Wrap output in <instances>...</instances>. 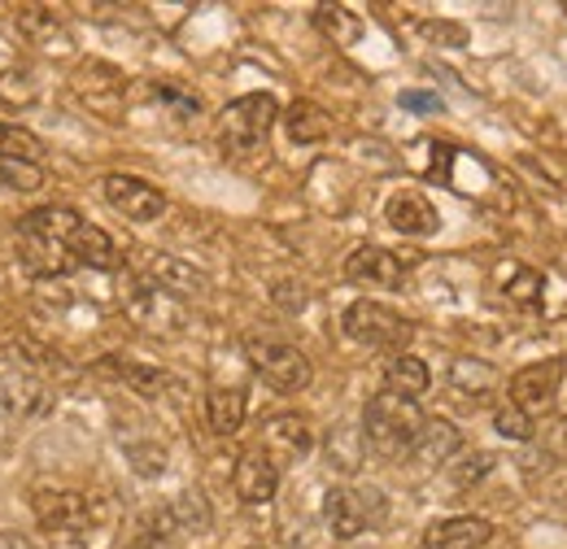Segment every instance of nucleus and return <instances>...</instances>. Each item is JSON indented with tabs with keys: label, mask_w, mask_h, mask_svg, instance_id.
<instances>
[{
	"label": "nucleus",
	"mask_w": 567,
	"mask_h": 549,
	"mask_svg": "<svg viewBox=\"0 0 567 549\" xmlns=\"http://www.w3.org/2000/svg\"><path fill=\"white\" fill-rule=\"evenodd\" d=\"M420 432H424V411H420V402H411V397L375 393V397L367 402V411H362V436H367V445H371L375 454H384V458L411 454L415 441H420Z\"/></svg>",
	"instance_id": "obj_1"
},
{
	"label": "nucleus",
	"mask_w": 567,
	"mask_h": 549,
	"mask_svg": "<svg viewBox=\"0 0 567 549\" xmlns=\"http://www.w3.org/2000/svg\"><path fill=\"white\" fill-rule=\"evenodd\" d=\"M276 118H280L276 96H267V92L240 96V101H231V105L218 114V139H223L227 153H254V148L267 144Z\"/></svg>",
	"instance_id": "obj_2"
},
{
	"label": "nucleus",
	"mask_w": 567,
	"mask_h": 549,
	"mask_svg": "<svg viewBox=\"0 0 567 549\" xmlns=\"http://www.w3.org/2000/svg\"><path fill=\"white\" fill-rule=\"evenodd\" d=\"M341 328H346L350 341L367 344V349H398V353L415 336L411 319H402L398 310H389V305H380V301H354V305L341 314Z\"/></svg>",
	"instance_id": "obj_3"
},
{
	"label": "nucleus",
	"mask_w": 567,
	"mask_h": 549,
	"mask_svg": "<svg viewBox=\"0 0 567 549\" xmlns=\"http://www.w3.org/2000/svg\"><path fill=\"white\" fill-rule=\"evenodd\" d=\"M245 358H249V366L262 375V384H271L276 393H301V389H310V358L301 353V349H292V344L284 341H245Z\"/></svg>",
	"instance_id": "obj_4"
},
{
	"label": "nucleus",
	"mask_w": 567,
	"mask_h": 549,
	"mask_svg": "<svg viewBox=\"0 0 567 549\" xmlns=\"http://www.w3.org/2000/svg\"><path fill=\"white\" fill-rule=\"evenodd\" d=\"M564 358H546V362H528L524 371H515L511 380V406L528 418L555 411L559 384H564Z\"/></svg>",
	"instance_id": "obj_5"
},
{
	"label": "nucleus",
	"mask_w": 567,
	"mask_h": 549,
	"mask_svg": "<svg viewBox=\"0 0 567 549\" xmlns=\"http://www.w3.org/2000/svg\"><path fill=\"white\" fill-rule=\"evenodd\" d=\"M127 314H132L136 328L162 332V336H175V332H184V323H188L184 301L171 297V292H162V288H153V283H136V288L127 292Z\"/></svg>",
	"instance_id": "obj_6"
},
{
	"label": "nucleus",
	"mask_w": 567,
	"mask_h": 549,
	"mask_svg": "<svg viewBox=\"0 0 567 549\" xmlns=\"http://www.w3.org/2000/svg\"><path fill=\"white\" fill-rule=\"evenodd\" d=\"M31 510L49 532H87L92 528V501L74 488H35Z\"/></svg>",
	"instance_id": "obj_7"
},
{
	"label": "nucleus",
	"mask_w": 567,
	"mask_h": 549,
	"mask_svg": "<svg viewBox=\"0 0 567 549\" xmlns=\"http://www.w3.org/2000/svg\"><path fill=\"white\" fill-rule=\"evenodd\" d=\"M101 197L132 222H157L166 214L162 188H153L148 179H136V175H105L101 179Z\"/></svg>",
	"instance_id": "obj_8"
},
{
	"label": "nucleus",
	"mask_w": 567,
	"mask_h": 549,
	"mask_svg": "<svg viewBox=\"0 0 567 549\" xmlns=\"http://www.w3.org/2000/svg\"><path fill=\"white\" fill-rule=\"evenodd\" d=\"M346 279L358 288H380V292H393L406 283V267L398 253L380 249V245H358L354 253L346 258Z\"/></svg>",
	"instance_id": "obj_9"
},
{
	"label": "nucleus",
	"mask_w": 567,
	"mask_h": 549,
	"mask_svg": "<svg viewBox=\"0 0 567 549\" xmlns=\"http://www.w3.org/2000/svg\"><path fill=\"white\" fill-rule=\"evenodd\" d=\"M310 445H315V432H310V418H301V414H292V411L271 414V418L262 423V454H267L276 467L306 458Z\"/></svg>",
	"instance_id": "obj_10"
},
{
	"label": "nucleus",
	"mask_w": 567,
	"mask_h": 549,
	"mask_svg": "<svg viewBox=\"0 0 567 549\" xmlns=\"http://www.w3.org/2000/svg\"><path fill=\"white\" fill-rule=\"evenodd\" d=\"M18 262L35 279H58V274H66L74 267L71 249L62 240H53L44 231H27V227H18Z\"/></svg>",
	"instance_id": "obj_11"
},
{
	"label": "nucleus",
	"mask_w": 567,
	"mask_h": 549,
	"mask_svg": "<svg viewBox=\"0 0 567 549\" xmlns=\"http://www.w3.org/2000/svg\"><path fill=\"white\" fill-rule=\"evenodd\" d=\"M231 488L245 506H267L280 493V467L262 454V449H245L236 472H231Z\"/></svg>",
	"instance_id": "obj_12"
},
{
	"label": "nucleus",
	"mask_w": 567,
	"mask_h": 549,
	"mask_svg": "<svg viewBox=\"0 0 567 549\" xmlns=\"http://www.w3.org/2000/svg\"><path fill=\"white\" fill-rule=\"evenodd\" d=\"M489 541H494V524L481 515L436 519L424 532V549H485Z\"/></svg>",
	"instance_id": "obj_13"
},
{
	"label": "nucleus",
	"mask_w": 567,
	"mask_h": 549,
	"mask_svg": "<svg viewBox=\"0 0 567 549\" xmlns=\"http://www.w3.org/2000/svg\"><path fill=\"white\" fill-rule=\"evenodd\" d=\"M384 222H389L393 231H402V236H432V231L441 227V214H436V206L427 201L424 193L402 188V193H393V197H389V206H384Z\"/></svg>",
	"instance_id": "obj_14"
},
{
	"label": "nucleus",
	"mask_w": 567,
	"mask_h": 549,
	"mask_svg": "<svg viewBox=\"0 0 567 549\" xmlns=\"http://www.w3.org/2000/svg\"><path fill=\"white\" fill-rule=\"evenodd\" d=\"M141 271L153 288L171 292V297H193V292H206V274L193 271L188 262L171 258V253H141Z\"/></svg>",
	"instance_id": "obj_15"
},
{
	"label": "nucleus",
	"mask_w": 567,
	"mask_h": 549,
	"mask_svg": "<svg viewBox=\"0 0 567 549\" xmlns=\"http://www.w3.org/2000/svg\"><path fill=\"white\" fill-rule=\"evenodd\" d=\"M323 519L332 528L337 541H354L367 532L371 524V510H367V493H354V488H332L323 497Z\"/></svg>",
	"instance_id": "obj_16"
},
{
	"label": "nucleus",
	"mask_w": 567,
	"mask_h": 549,
	"mask_svg": "<svg viewBox=\"0 0 567 549\" xmlns=\"http://www.w3.org/2000/svg\"><path fill=\"white\" fill-rule=\"evenodd\" d=\"M458 449H463V436H458V427L450 418H424V432H420L411 458L424 463V467H445Z\"/></svg>",
	"instance_id": "obj_17"
},
{
	"label": "nucleus",
	"mask_w": 567,
	"mask_h": 549,
	"mask_svg": "<svg viewBox=\"0 0 567 549\" xmlns=\"http://www.w3.org/2000/svg\"><path fill=\"white\" fill-rule=\"evenodd\" d=\"M66 249H71L74 262H83V267H96V271H110L114 262H118V249H114V240L96 227V222H83L79 218V227H74L71 236H66Z\"/></svg>",
	"instance_id": "obj_18"
},
{
	"label": "nucleus",
	"mask_w": 567,
	"mask_h": 549,
	"mask_svg": "<svg viewBox=\"0 0 567 549\" xmlns=\"http://www.w3.org/2000/svg\"><path fill=\"white\" fill-rule=\"evenodd\" d=\"M427 384H432V375H427V362L424 358H415V353H393L389 362H384V393H398V397H420L427 393Z\"/></svg>",
	"instance_id": "obj_19"
},
{
	"label": "nucleus",
	"mask_w": 567,
	"mask_h": 549,
	"mask_svg": "<svg viewBox=\"0 0 567 549\" xmlns=\"http://www.w3.org/2000/svg\"><path fill=\"white\" fill-rule=\"evenodd\" d=\"M101 375H114L123 384H132L141 397H162L166 389H175V380L166 371H153V366H141V362H127V358H101L96 362Z\"/></svg>",
	"instance_id": "obj_20"
},
{
	"label": "nucleus",
	"mask_w": 567,
	"mask_h": 549,
	"mask_svg": "<svg viewBox=\"0 0 567 549\" xmlns=\"http://www.w3.org/2000/svg\"><path fill=\"white\" fill-rule=\"evenodd\" d=\"M245 411H249L245 389H214L206 397V423H210L214 436H236L245 423Z\"/></svg>",
	"instance_id": "obj_21"
},
{
	"label": "nucleus",
	"mask_w": 567,
	"mask_h": 549,
	"mask_svg": "<svg viewBox=\"0 0 567 549\" xmlns=\"http://www.w3.org/2000/svg\"><path fill=\"white\" fill-rule=\"evenodd\" d=\"M284 127H288V139H292V144H323L328 132H332V118H328L315 101H297V105H288Z\"/></svg>",
	"instance_id": "obj_22"
},
{
	"label": "nucleus",
	"mask_w": 567,
	"mask_h": 549,
	"mask_svg": "<svg viewBox=\"0 0 567 549\" xmlns=\"http://www.w3.org/2000/svg\"><path fill=\"white\" fill-rule=\"evenodd\" d=\"M315 27L332 40V44H341V49H350L362 40V18H358L354 9H341V4H319L315 9Z\"/></svg>",
	"instance_id": "obj_23"
},
{
	"label": "nucleus",
	"mask_w": 567,
	"mask_h": 549,
	"mask_svg": "<svg viewBox=\"0 0 567 549\" xmlns=\"http://www.w3.org/2000/svg\"><path fill=\"white\" fill-rule=\"evenodd\" d=\"M0 157L35 162V166H40V157H44V139L31 136L27 127H9V123H0Z\"/></svg>",
	"instance_id": "obj_24"
},
{
	"label": "nucleus",
	"mask_w": 567,
	"mask_h": 549,
	"mask_svg": "<svg viewBox=\"0 0 567 549\" xmlns=\"http://www.w3.org/2000/svg\"><path fill=\"white\" fill-rule=\"evenodd\" d=\"M450 384L458 389V393H489V384H494V371L485 366V362H476V358H458L454 366H450Z\"/></svg>",
	"instance_id": "obj_25"
},
{
	"label": "nucleus",
	"mask_w": 567,
	"mask_h": 549,
	"mask_svg": "<svg viewBox=\"0 0 567 549\" xmlns=\"http://www.w3.org/2000/svg\"><path fill=\"white\" fill-rule=\"evenodd\" d=\"M40 184H44V170L35 162L0 157V188H9V193H35Z\"/></svg>",
	"instance_id": "obj_26"
},
{
	"label": "nucleus",
	"mask_w": 567,
	"mask_h": 549,
	"mask_svg": "<svg viewBox=\"0 0 567 549\" xmlns=\"http://www.w3.org/2000/svg\"><path fill=\"white\" fill-rule=\"evenodd\" d=\"M18 27H22L31 40H53V35H62V22H58L49 9H35V4L18 9Z\"/></svg>",
	"instance_id": "obj_27"
},
{
	"label": "nucleus",
	"mask_w": 567,
	"mask_h": 549,
	"mask_svg": "<svg viewBox=\"0 0 567 549\" xmlns=\"http://www.w3.org/2000/svg\"><path fill=\"white\" fill-rule=\"evenodd\" d=\"M494 427H497V436H506V441H533V418L519 414L511 402L494 411Z\"/></svg>",
	"instance_id": "obj_28"
},
{
	"label": "nucleus",
	"mask_w": 567,
	"mask_h": 549,
	"mask_svg": "<svg viewBox=\"0 0 567 549\" xmlns=\"http://www.w3.org/2000/svg\"><path fill=\"white\" fill-rule=\"evenodd\" d=\"M542 288H546V279L537 271H528V267H519L515 279L506 283V292H511L515 301H524V305H542Z\"/></svg>",
	"instance_id": "obj_29"
},
{
	"label": "nucleus",
	"mask_w": 567,
	"mask_h": 549,
	"mask_svg": "<svg viewBox=\"0 0 567 549\" xmlns=\"http://www.w3.org/2000/svg\"><path fill=\"white\" fill-rule=\"evenodd\" d=\"M489 467H494L489 454H467V458H458V463L450 467V476H454V484H476L489 476Z\"/></svg>",
	"instance_id": "obj_30"
},
{
	"label": "nucleus",
	"mask_w": 567,
	"mask_h": 549,
	"mask_svg": "<svg viewBox=\"0 0 567 549\" xmlns=\"http://www.w3.org/2000/svg\"><path fill=\"white\" fill-rule=\"evenodd\" d=\"M127 458L136 463V472H141V476H162V472H166V454H162V449H153V445H132V449H127Z\"/></svg>",
	"instance_id": "obj_31"
},
{
	"label": "nucleus",
	"mask_w": 567,
	"mask_h": 549,
	"mask_svg": "<svg viewBox=\"0 0 567 549\" xmlns=\"http://www.w3.org/2000/svg\"><path fill=\"white\" fill-rule=\"evenodd\" d=\"M402 105H406V110H424V114H436V110H441V101L427 96V92H402Z\"/></svg>",
	"instance_id": "obj_32"
},
{
	"label": "nucleus",
	"mask_w": 567,
	"mask_h": 549,
	"mask_svg": "<svg viewBox=\"0 0 567 549\" xmlns=\"http://www.w3.org/2000/svg\"><path fill=\"white\" fill-rule=\"evenodd\" d=\"M0 549H44L35 537H27V532H0Z\"/></svg>",
	"instance_id": "obj_33"
},
{
	"label": "nucleus",
	"mask_w": 567,
	"mask_h": 549,
	"mask_svg": "<svg viewBox=\"0 0 567 549\" xmlns=\"http://www.w3.org/2000/svg\"><path fill=\"white\" fill-rule=\"evenodd\" d=\"M127 549H153V537H136V541H132Z\"/></svg>",
	"instance_id": "obj_34"
},
{
	"label": "nucleus",
	"mask_w": 567,
	"mask_h": 549,
	"mask_svg": "<svg viewBox=\"0 0 567 549\" xmlns=\"http://www.w3.org/2000/svg\"><path fill=\"white\" fill-rule=\"evenodd\" d=\"M564 13H567V0H564Z\"/></svg>",
	"instance_id": "obj_35"
}]
</instances>
